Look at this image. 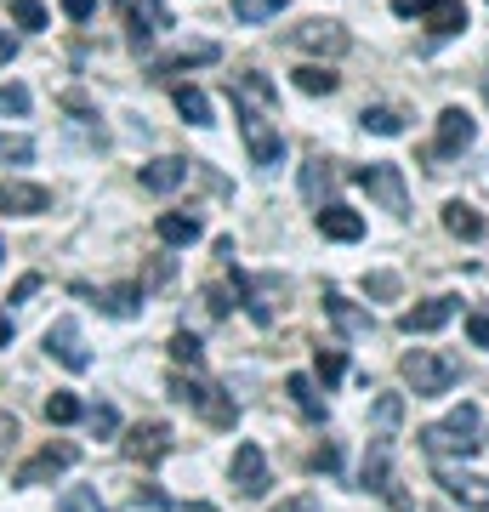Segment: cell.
<instances>
[{"label": "cell", "instance_id": "1", "mask_svg": "<svg viewBox=\"0 0 489 512\" xmlns=\"http://www.w3.org/2000/svg\"><path fill=\"white\" fill-rule=\"evenodd\" d=\"M421 450H427L433 461L472 456V450H478V404H455L438 427H427V433H421Z\"/></svg>", "mask_w": 489, "mask_h": 512}, {"label": "cell", "instance_id": "2", "mask_svg": "<svg viewBox=\"0 0 489 512\" xmlns=\"http://www.w3.org/2000/svg\"><path fill=\"white\" fill-rule=\"evenodd\" d=\"M455 376H461V365H455L450 353H433V348L404 353V382L416 387V399H444L455 387Z\"/></svg>", "mask_w": 489, "mask_h": 512}, {"label": "cell", "instance_id": "3", "mask_svg": "<svg viewBox=\"0 0 489 512\" xmlns=\"http://www.w3.org/2000/svg\"><path fill=\"white\" fill-rule=\"evenodd\" d=\"M353 183L370 194V200L387 211V217H410V188H404V171L399 165H359Z\"/></svg>", "mask_w": 489, "mask_h": 512}, {"label": "cell", "instance_id": "4", "mask_svg": "<svg viewBox=\"0 0 489 512\" xmlns=\"http://www.w3.org/2000/svg\"><path fill=\"white\" fill-rule=\"evenodd\" d=\"M239 137H245V148H251V160L262 165V171H279V165H285V137L268 126V114L239 109Z\"/></svg>", "mask_w": 489, "mask_h": 512}, {"label": "cell", "instance_id": "5", "mask_svg": "<svg viewBox=\"0 0 489 512\" xmlns=\"http://www.w3.org/2000/svg\"><path fill=\"white\" fill-rule=\"evenodd\" d=\"M40 342H46V353H52L63 370H91V353L80 348V325H74V319L46 325V336H40Z\"/></svg>", "mask_w": 489, "mask_h": 512}, {"label": "cell", "instance_id": "6", "mask_svg": "<svg viewBox=\"0 0 489 512\" xmlns=\"http://www.w3.org/2000/svg\"><path fill=\"white\" fill-rule=\"evenodd\" d=\"M364 490H376L393 501V512H410V495L393 484V467H387V439L370 444V456H364Z\"/></svg>", "mask_w": 489, "mask_h": 512}, {"label": "cell", "instance_id": "7", "mask_svg": "<svg viewBox=\"0 0 489 512\" xmlns=\"http://www.w3.org/2000/svg\"><path fill=\"white\" fill-rule=\"evenodd\" d=\"M126 456L137 461V467L165 461V456H171V427H165V421H143V427H131V433H126Z\"/></svg>", "mask_w": 489, "mask_h": 512}, {"label": "cell", "instance_id": "8", "mask_svg": "<svg viewBox=\"0 0 489 512\" xmlns=\"http://www.w3.org/2000/svg\"><path fill=\"white\" fill-rule=\"evenodd\" d=\"M268 484H273V478H268V456H262V444H239V450H234V490L256 501V495H268Z\"/></svg>", "mask_w": 489, "mask_h": 512}, {"label": "cell", "instance_id": "9", "mask_svg": "<svg viewBox=\"0 0 489 512\" xmlns=\"http://www.w3.org/2000/svg\"><path fill=\"white\" fill-rule=\"evenodd\" d=\"M290 46L296 52H319V57H342L347 52V29L342 23H302V29H290Z\"/></svg>", "mask_w": 489, "mask_h": 512}, {"label": "cell", "instance_id": "10", "mask_svg": "<svg viewBox=\"0 0 489 512\" xmlns=\"http://www.w3.org/2000/svg\"><path fill=\"white\" fill-rule=\"evenodd\" d=\"M472 137H478V120H472L467 109H444V114H438V143H433V154H438V160H450V154L472 148Z\"/></svg>", "mask_w": 489, "mask_h": 512}, {"label": "cell", "instance_id": "11", "mask_svg": "<svg viewBox=\"0 0 489 512\" xmlns=\"http://www.w3.org/2000/svg\"><path fill=\"white\" fill-rule=\"evenodd\" d=\"M455 319V296H427L421 308H410L399 319V330L404 336H433V330H444Z\"/></svg>", "mask_w": 489, "mask_h": 512}, {"label": "cell", "instance_id": "12", "mask_svg": "<svg viewBox=\"0 0 489 512\" xmlns=\"http://www.w3.org/2000/svg\"><path fill=\"white\" fill-rule=\"evenodd\" d=\"M0 211H12V217H40V211H52V188H40V183H0Z\"/></svg>", "mask_w": 489, "mask_h": 512}, {"label": "cell", "instance_id": "13", "mask_svg": "<svg viewBox=\"0 0 489 512\" xmlns=\"http://www.w3.org/2000/svg\"><path fill=\"white\" fill-rule=\"evenodd\" d=\"M74 461H80V450H74V444H46L35 461H23L18 484H46V478H57L63 467H74Z\"/></svg>", "mask_w": 489, "mask_h": 512}, {"label": "cell", "instance_id": "14", "mask_svg": "<svg viewBox=\"0 0 489 512\" xmlns=\"http://www.w3.org/2000/svg\"><path fill=\"white\" fill-rule=\"evenodd\" d=\"M319 234L336 239V245H353V239H364V217L353 211V205H319Z\"/></svg>", "mask_w": 489, "mask_h": 512}, {"label": "cell", "instance_id": "15", "mask_svg": "<svg viewBox=\"0 0 489 512\" xmlns=\"http://www.w3.org/2000/svg\"><path fill=\"white\" fill-rule=\"evenodd\" d=\"M438 484H444V490H450L455 501H467V507L489 512V478L461 473V467H444V461H438Z\"/></svg>", "mask_w": 489, "mask_h": 512}, {"label": "cell", "instance_id": "16", "mask_svg": "<svg viewBox=\"0 0 489 512\" xmlns=\"http://www.w3.org/2000/svg\"><path fill=\"white\" fill-rule=\"evenodd\" d=\"M222 46L217 40H194V46H177V52H165L160 63H154V80H165V74H182V69H200V63H217Z\"/></svg>", "mask_w": 489, "mask_h": 512}, {"label": "cell", "instance_id": "17", "mask_svg": "<svg viewBox=\"0 0 489 512\" xmlns=\"http://www.w3.org/2000/svg\"><path fill=\"white\" fill-rule=\"evenodd\" d=\"M325 313H330V325L342 330V336H370V330H376V319H370L359 302H347L342 291H325Z\"/></svg>", "mask_w": 489, "mask_h": 512}, {"label": "cell", "instance_id": "18", "mask_svg": "<svg viewBox=\"0 0 489 512\" xmlns=\"http://www.w3.org/2000/svg\"><path fill=\"white\" fill-rule=\"evenodd\" d=\"M188 171H194V160H177V154H165V160L143 165V188H148V194H171V188L188 183Z\"/></svg>", "mask_w": 489, "mask_h": 512}, {"label": "cell", "instance_id": "19", "mask_svg": "<svg viewBox=\"0 0 489 512\" xmlns=\"http://www.w3.org/2000/svg\"><path fill=\"white\" fill-rule=\"evenodd\" d=\"M273 103H279V92H273L262 74H239L234 80V109H256V114H268Z\"/></svg>", "mask_w": 489, "mask_h": 512}, {"label": "cell", "instance_id": "20", "mask_svg": "<svg viewBox=\"0 0 489 512\" xmlns=\"http://www.w3.org/2000/svg\"><path fill=\"white\" fill-rule=\"evenodd\" d=\"M154 234H160L165 245H194V239H200L205 228H200V217H194V211H160Z\"/></svg>", "mask_w": 489, "mask_h": 512}, {"label": "cell", "instance_id": "21", "mask_svg": "<svg viewBox=\"0 0 489 512\" xmlns=\"http://www.w3.org/2000/svg\"><path fill=\"white\" fill-rule=\"evenodd\" d=\"M97 308L109 313V319H137L143 313V285H109V291H97Z\"/></svg>", "mask_w": 489, "mask_h": 512}, {"label": "cell", "instance_id": "22", "mask_svg": "<svg viewBox=\"0 0 489 512\" xmlns=\"http://www.w3.org/2000/svg\"><path fill=\"white\" fill-rule=\"evenodd\" d=\"M160 29H165V6H160V0H137V6H131V46L143 52Z\"/></svg>", "mask_w": 489, "mask_h": 512}, {"label": "cell", "instance_id": "23", "mask_svg": "<svg viewBox=\"0 0 489 512\" xmlns=\"http://www.w3.org/2000/svg\"><path fill=\"white\" fill-rule=\"evenodd\" d=\"M444 228H450L455 239H467V245H478V239L489 234L484 217H478V211H472L467 200H450V205H444Z\"/></svg>", "mask_w": 489, "mask_h": 512}, {"label": "cell", "instance_id": "24", "mask_svg": "<svg viewBox=\"0 0 489 512\" xmlns=\"http://www.w3.org/2000/svg\"><path fill=\"white\" fill-rule=\"evenodd\" d=\"M421 18H427L433 35H461V29H467V6H461V0H427Z\"/></svg>", "mask_w": 489, "mask_h": 512}, {"label": "cell", "instance_id": "25", "mask_svg": "<svg viewBox=\"0 0 489 512\" xmlns=\"http://www.w3.org/2000/svg\"><path fill=\"white\" fill-rule=\"evenodd\" d=\"M285 393H290V404H296L308 421H325V399H319L313 376H285Z\"/></svg>", "mask_w": 489, "mask_h": 512}, {"label": "cell", "instance_id": "26", "mask_svg": "<svg viewBox=\"0 0 489 512\" xmlns=\"http://www.w3.org/2000/svg\"><path fill=\"white\" fill-rule=\"evenodd\" d=\"M336 86H342V74H330L325 63H302V69H296V92H308V97H330Z\"/></svg>", "mask_w": 489, "mask_h": 512}, {"label": "cell", "instance_id": "27", "mask_svg": "<svg viewBox=\"0 0 489 512\" xmlns=\"http://www.w3.org/2000/svg\"><path fill=\"white\" fill-rule=\"evenodd\" d=\"M177 114L188 126H211V97L200 86H177Z\"/></svg>", "mask_w": 489, "mask_h": 512}, {"label": "cell", "instance_id": "28", "mask_svg": "<svg viewBox=\"0 0 489 512\" xmlns=\"http://www.w3.org/2000/svg\"><path fill=\"white\" fill-rule=\"evenodd\" d=\"M359 126H364V131H376V137H404V114H399V109H387V103H376V109H364V114H359Z\"/></svg>", "mask_w": 489, "mask_h": 512}, {"label": "cell", "instance_id": "29", "mask_svg": "<svg viewBox=\"0 0 489 512\" xmlns=\"http://www.w3.org/2000/svg\"><path fill=\"white\" fill-rule=\"evenodd\" d=\"M165 393H171L177 404H188V410H200V404L211 399V387H205L200 376H171V382H165Z\"/></svg>", "mask_w": 489, "mask_h": 512}, {"label": "cell", "instance_id": "30", "mask_svg": "<svg viewBox=\"0 0 489 512\" xmlns=\"http://www.w3.org/2000/svg\"><path fill=\"white\" fill-rule=\"evenodd\" d=\"M200 416L211 421V427H234V421H239V404L228 399V393H222V387H211V399L200 404Z\"/></svg>", "mask_w": 489, "mask_h": 512}, {"label": "cell", "instance_id": "31", "mask_svg": "<svg viewBox=\"0 0 489 512\" xmlns=\"http://www.w3.org/2000/svg\"><path fill=\"white\" fill-rule=\"evenodd\" d=\"M171 359L188 365V370H200L205 365V342L194 336V330H177V336H171Z\"/></svg>", "mask_w": 489, "mask_h": 512}, {"label": "cell", "instance_id": "32", "mask_svg": "<svg viewBox=\"0 0 489 512\" xmlns=\"http://www.w3.org/2000/svg\"><path fill=\"white\" fill-rule=\"evenodd\" d=\"M336 183V171H330V160H308V171H302V194H308L313 205L325 200V188Z\"/></svg>", "mask_w": 489, "mask_h": 512}, {"label": "cell", "instance_id": "33", "mask_svg": "<svg viewBox=\"0 0 489 512\" xmlns=\"http://www.w3.org/2000/svg\"><path fill=\"white\" fill-rule=\"evenodd\" d=\"M80 416H86V404L74 399V393H52L46 399V421H57V427H74Z\"/></svg>", "mask_w": 489, "mask_h": 512}, {"label": "cell", "instance_id": "34", "mask_svg": "<svg viewBox=\"0 0 489 512\" xmlns=\"http://www.w3.org/2000/svg\"><path fill=\"white\" fill-rule=\"evenodd\" d=\"M313 370H319V382H342L347 376V359H342V348H313Z\"/></svg>", "mask_w": 489, "mask_h": 512}, {"label": "cell", "instance_id": "35", "mask_svg": "<svg viewBox=\"0 0 489 512\" xmlns=\"http://www.w3.org/2000/svg\"><path fill=\"white\" fill-rule=\"evenodd\" d=\"M57 512H109V507H103V495H97V490H86V484H74V490H63Z\"/></svg>", "mask_w": 489, "mask_h": 512}, {"label": "cell", "instance_id": "36", "mask_svg": "<svg viewBox=\"0 0 489 512\" xmlns=\"http://www.w3.org/2000/svg\"><path fill=\"white\" fill-rule=\"evenodd\" d=\"M273 12H285V0H234V18L239 23H268Z\"/></svg>", "mask_w": 489, "mask_h": 512}, {"label": "cell", "instance_id": "37", "mask_svg": "<svg viewBox=\"0 0 489 512\" xmlns=\"http://www.w3.org/2000/svg\"><path fill=\"white\" fill-rule=\"evenodd\" d=\"M12 23L29 29V35H40V29H46V6H40V0H12Z\"/></svg>", "mask_w": 489, "mask_h": 512}, {"label": "cell", "instance_id": "38", "mask_svg": "<svg viewBox=\"0 0 489 512\" xmlns=\"http://www.w3.org/2000/svg\"><path fill=\"white\" fill-rule=\"evenodd\" d=\"M399 421H404V399H399V393H381V399H376V427H381V433H393Z\"/></svg>", "mask_w": 489, "mask_h": 512}, {"label": "cell", "instance_id": "39", "mask_svg": "<svg viewBox=\"0 0 489 512\" xmlns=\"http://www.w3.org/2000/svg\"><path fill=\"white\" fill-rule=\"evenodd\" d=\"M0 160L29 165V160H35V143H29V137H6V131H0Z\"/></svg>", "mask_w": 489, "mask_h": 512}, {"label": "cell", "instance_id": "40", "mask_svg": "<svg viewBox=\"0 0 489 512\" xmlns=\"http://www.w3.org/2000/svg\"><path fill=\"white\" fill-rule=\"evenodd\" d=\"M86 421H91V433H97V439L120 433V416H114V404H97V410H86Z\"/></svg>", "mask_w": 489, "mask_h": 512}, {"label": "cell", "instance_id": "41", "mask_svg": "<svg viewBox=\"0 0 489 512\" xmlns=\"http://www.w3.org/2000/svg\"><path fill=\"white\" fill-rule=\"evenodd\" d=\"M6 114H29V86H0V120Z\"/></svg>", "mask_w": 489, "mask_h": 512}, {"label": "cell", "instance_id": "42", "mask_svg": "<svg viewBox=\"0 0 489 512\" xmlns=\"http://www.w3.org/2000/svg\"><path fill=\"white\" fill-rule=\"evenodd\" d=\"M364 296H399V274H364Z\"/></svg>", "mask_w": 489, "mask_h": 512}, {"label": "cell", "instance_id": "43", "mask_svg": "<svg viewBox=\"0 0 489 512\" xmlns=\"http://www.w3.org/2000/svg\"><path fill=\"white\" fill-rule=\"evenodd\" d=\"M467 336L472 348H489V313H467Z\"/></svg>", "mask_w": 489, "mask_h": 512}, {"label": "cell", "instance_id": "44", "mask_svg": "<svg viewBox=\"0 0 489 512\" xmlns=\"http://www.w3.org/2000/svg\"><path fill=\"white\" fill-rule=\"evenodd\" d=\"M63 6V18H74V23H86L91 12H97V0H57Z\"/></svg>", "mask_w": 489, "mask_h": 512}, {"label": "cell", "instance_id": "45", "mask_svg": "<svg viewBox=\"0 0 489 512\" xmlns=\"http://www.w3.org/2000/svg\"><path fill=\"white\" fill-rule=\"evenodd\" d=\"M313 467H319V473H336V467H342L336 444H319V450H313Z\"/></svg>", "mask_w": 489, "mask_h": 512}, {"label": "cell", "instance_id": "46", "mask_svg": "<svg viewBox=\"0 0 489 512\" xmlns=\"http://www.w3.org/2000/svg\"><path fill=\"white\" fill-rule=\"evenodd\" d=\"M205 313H211V319H222V313H228V291H217V285H211V291H205Z\"/></svg>", "mask_w": 489, "mask_h": 512}, {"label": "cell", "instance_id": "47", "mask_svg": "<svg viewBox=\"0 0 489 512\" xmlns=\"http://www.w3.org/2000/svg\"><path fill=\"white\" fill-rule=\"evenodd\" d=\"M273 512H319V501H313V495H290V501H279Z\"/></svg>", "mask_w": 489, "mask_h": 512}, {"label": "cell", "instance_id": "48", "mask_svg": "<svg viewBox=\"0 0 489 512\" xmlns=\"http://www.w3.org/2000/svg\"><path fill=\"white\" fill-rule=\"evenodd\" d=\"M35 291H40V274H23L18 285H12V302H29Z\"/></svg>", "mask_w": 489, "mask_h": 512}, {"label": "cell", "instance_id": "49", "mask_svg": "<svg viewBox=\"0 0 489 512\" xmlns=\"http://www.w3.org/2000/svg\"><path fill=\"white\" fill-rule=\"evenodd\" d=\"M393 12H399V18H421V12H427V0H393Z\"/></svg>", "mask_w": 489, "mask_h": 512}, {"label": "cell", "instance_id": "50", "mask_svg": "<svg viewBox=\"0 0 489 512\" xmlns=\"http://www.w3.org/2000/svg\"><path fill=\"white\" fill-rule=\"evenodd\" d=\"M137 501H148V507H171V495L154 490V484H148V490H137Z\"/></svg>", "mask_w": 489, "mask_h": 512}, {"label": "cell", "instance_id": "51", "mask_svg": "<svg viewBox=\"0 0 489 512\" xmlns=\"http://www.w3.org/2000/svg\"><path fill=\"white\" fill-rule=\"evenodd\" d=\"M12 439H18V421H12V416H0V444H12Z\"/></svg>", "mask_w": 489, "mask_h": 512}, {"label": "cell", "instance_id": "52", "mask_svg": "<svg viewBox=\"0 0 489 512\" xmlns=\"http://www.w3.org/2000/svg\"><path fill=\"white\" fill-rule=\"evenodd\" d=\"M12 57H18V40H12V35H0V63H12Z\"/></svg>", "mask_w": 489, "mask_h": 512}, {"label": "cell", "instance_id": "53", "mask_svg": "<svg viewBox=\"0 0 489 512\" xmlns=\"http://www.w3.org/2000/svg\"><path fill=\"white\" fill-rule=\"evenodd\" d=\"M0 348H12V319L0 313Z\"/></svg>", "mask_w": 489, "mask_h": 512}]
</instances>
